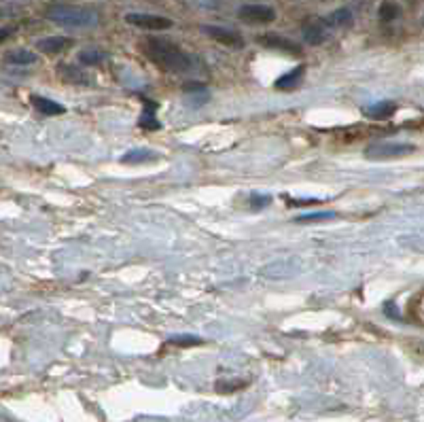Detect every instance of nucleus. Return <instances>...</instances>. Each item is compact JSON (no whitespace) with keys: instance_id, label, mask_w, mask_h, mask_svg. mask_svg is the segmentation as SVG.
Returning <instances> with one entry per match:
<instances>
[{"instance_id":"nucleus-11","label":"nucleus","mask_w":424,"mask_h":422,"mask_svg":"<svg viewBox=\"0 0 424 422\" xmlns=\"http://www.w3.org/2000/svg\"><path fill=\"white\" fill-rule=\"evenodd\" d=\"M32 107L41 113V115H47V117H56V115H64L66 109L54 100H49V98H43V96H32Z\"/></svg>"},{"instance_id":"nucleus-1","label":"nucleus","mask_w":424,"mask_h":422,"mask_svg":"<svg viewBox=\"0 0 424 422\" xmlns=\"http://www.w3.org/2000/svg\"><path fill=\"white\" fill-rule=\"evenodd\" d=\"M142 52L157 68L174 74H187L197 68L195 60L185 54L179 45H174L164 38H146L142 41Z\"/></svg>"},{"instance_id":"nucleus-12","label":"nucleus","mask_w":424,"mask_h":422,"mask_svg":"<svg viewBox=\"0 0 424 422\" xmlns=\"http://www.w3.org/2000/svg\"><path fill=\"white\" fill-rule=\"evenodd\" d=\"M68 45H70V38H66V36H49V38H41L36 43V47L41 49L43 54H47V56H54V54L64 52Z\"/></svg>"},{"instance_id":"nucleus-13","label":"nucleus","mask_w":424,"mask_h":422,"mask_svg":"<svg viewBox=\"0 0 424 422\" xmlns=\"http://www.w3.org/2000/svg\"><path fill=\"white\" fill-rule=\"evenodd\" d=\"M304 72H306V66H304V64L295 66L291 72L282 74V77L276 81V87H278V89H293V87H297L299 83H302V79H304Z\"/></svg>"},{"instance_id":"nucleus-23","label":"nucleus","mask_w":424,"mask_h":422,"mask_svg":"<svg viewBox=\"0 0 424 422\" xmlns=\"http://www.w3.org/2000/svg\"><path fill=\"white\" fill-rule=\"evenodd\" d=\"M412 312L416 314V318H418L420 322H424V295H420L418 300H416V304H414Z\"/></svg>"},{"instance_id":"nucleus-19","label":"nucleus","mask_w":424,"mask_h":422,"mask_svg":"<svg viewBox=\"0 0 424 422\" xmlns=\"http://www.w3.org/2000/svg\"><path fill=\"white\" fill-rule=\"evenodd\" d=\"M144 102H146V100H144ZM153 109H155V104L148 107V102H146V111L142 113V117H140V121H138L140 128H144V130H159V123H157V119H155Z\"/></svg>"},{"instance_id":"nucleus-20","label":"nucleus","mask_w":424,"mask_h":422,"mask_svg":"<svg viewBox=\"0 0 424 422\" xmlns=\"http://www.w3.org/2000/svg\"><path fill=\"white\" fill-rule=\"evenodd\" d=\"M335 219V212H310V214H302L297 216V223H318V221H329Z\"/></svg>"},{"instance_id":"nucleus-3","label":"nucleus","mask_w":424,"mask_h":422,"mask_svg":"<svg viewBox=\"0 0 424 422\" xmlns=\"http://www.w3.org/2000/svg\"><path fill=\"white\" fill-rule=\"evenodd\" d=\"M414 151L412 144H401V142H378V144H369L365 148V157L373 162H382V159H397V157H405Z\"/></svg>"},{"instance_id":"nucleus-17","label":"nucleus","mask_w":424,"mask_h":422,"mask_svg":"<svg viewBox=\"0 0 424 422\" xmlns=\"http://www.w3.org/2000/svg\"><path fill=\"white\" fill-rule=\"evenodd\" d=\"M350 21H353V11H350V9H337V11H333V13L325 19V23H327L329 28L348 26Z\"/></svg>"},{"instance_id":"nucleus-7","label":"nucleus","mask_w":424,"mask_h":422,"mask_svg":"<svg viewBox=\"0 0 424 422\" xmlns=\"http://www.w3.org/2000/svg\"><path fill=\"white\" fill-rule=\"evenodd\" d=\"M257 41H259L263 47L278 49V52H284V54H291V56H299V54H302V47L295 45V43L289 41V38L278 36V34H261Z\"/></svg>"},{"instance_id":"nucleus-24","label":"nucleus","mask_w":424,"mask_h":422,"mask_svg":"<svg viewBox=\"0 0 424 422\" xmlns=\"http://www.w3.org/2000/svg\"><path fill=\"white\" fill-rule=\"evenodd\" d=\"M271 202V197L269 195H253V200H251V206L253 208H263V206H267Z\"/></svg>"},{"instance_id":"nucleus-18","label":"nucleus","mask_w":424,"mask_h":422,"mask_svg":"<svg viewBox=\"0 0 424 422\" xmlns=\"http://www.w3.org/2000/svg\"><path fill=\"white\" fill-rule=\"evenodd\" d=\"M109 56L104 52H100V49H83L79 54V62L85 64V66H96V64H102Z\"/></svg>"},{"instance_id":"nucleus-15","label":"nucleus","mask_w":424,"mask_h":422,"mask_svg":"<svg viewBox=\"0 0 424 422\" xmlns=\"http://www.w3.org/2000/svg\"><path fill=\"white\" fill-rule=\"evenodd\" d=\"M157 157V153H153L151 148H132L130 153H126L121 157V162L123 164H144V162H151V159H155Z\"/></svg>"},{"instance_id":"nucleus-5","label":"nucleus","mask_w":424,"mask_h":422,"mask_svg":"<svg viewBox=\"0 0 424 422\" xmlns=\"http://www.w3.org/2000/svg\"><path fill=\"white\" fill-rule=\"evenodd\" d=\"M238 17L246 23H269L276 19V11L265 5H244L238 11Z\"/></svg>"},{"instance_id":"nucleus-22","label":"nucleus","mask_w":424,"mask_h":422,"mask_svg":"<svg viewBox=\"0 0 424 422\" xmlns=\"http://www.w3.org/2000/svg\"><path fill=\"white\" fill-rule=\"evenodd\" d=\"M170 344H177V346H193V344H199L197 337H191V335H181V337H172Z\"/></svg>"},{"instance_id":"nucleus-25","label":"nucleus","mask_w":424,"mask_h":422,"mask_svg":"<svg viewBox=\"0 0 424 422\" xmlns=\"http://www.w3.org/2000/svg\"><path fill=\"white\" fill-rule=\"evenodd\" d=\"M185 93H204L206 87L202 83H197V81H191V83H185Z\"/></svg>"},{"instance_id":"nucleus-4","label":"nucleus","mask_w":424,"mask_h":422,"mask_svg":"<svg viewBox=\"0 0 424 422\" xmlns=\"http://www.w3.org/2000/svg\"><path fill=\"white\" fill-rule=\"evenodd\" d=\"M126 21L130 26L142 28V30H168L172 28V19L161 15H148V13H128Z\"/></svg>"},{"instance_id":"nucleus-21","label":"nucleus","mask_w":424,"mask_h":422,"mask_svg":"<svg viewBox=\"0 0 424 422\" xmlns=\"http://www.w3.org/2000/svg\"><path fill=\"white\" fill-rule=\"evenodd\" d=\"M399 13H401V9H399L394 3H384V5L380 7V19H382V21H392V19L399 17Z\"/></svg>"},{"instance_id":"nucleus-9","label":"nucleus","mask_w":424,"mask_h":422,"mask_svg":"<svg viewBox=\"0 0 424 422\" xmlns=\"http://www.w3.org/2000/svg\"><path fill=\"white\" fill-rule=\"evenodd\" d=\"M329 38V26L322 21H314V23H308L304 28V43L308 45H322Z\"/></svg>"},{"instance_id":"nucleus-26","label":"nucleus","mask_w":424,"mask_h":422,"mask_svg":"<svg viewBox=\"0 0 424 422\" xmlns=\"http://www.w3.org/2000/svg\"><path fill=\"white\" fill-rule=\"evenodd\" d=\"M289 202V206H310V204H318L320 200H287Z\"/></svg>"},{"instance_id":"nucleus-6","label":"nucleus","mask_w":424,"mask_h":422,"mask_svg":"<svg viewBox=\"0 0 424 422\" xmlns=\"http://www.w3.org/2000/svg\"><path fill=\"white\" fill-rule=\"evenodd\" d=\"M212 41L225 45L230 49H242L244 47V38L236 32V30H230V28H223V26H204L202 28Z\"/></svg>"},{"instance_id":"nucleus-16","label":"nucleus","mask_w":424,"mask_h":422,"mask_svg":"<svg viewBox=\"0 0 424 422\" xmlns=\"http://www.w3.org/2000/svg\"><path fill=\"white\" fill-rule=\"evenodd\" d=\"M5 60L9 64H15V66H30L36 62V56L32 52H28V49H15V52H9L5 56Z\"/></svg>"},{"instance_id":"nucleus-14","label":"nucleus","mask_w":424,"mask_h":422,"mask_svg":"<svg viewBox=\"0 0 424 422\" xmlns=\"http://www.w3.org/2000/svg\"><path fill=\"white\" fill-rule=\"evenodd\" d=\"M394 113H397V104L394 102H378V104L365 109V115L369 119H376V121H384V119L392 117Z\"/></svg>"},{"instance_id":"nucleus-8","label":"nucleus","mask_w":424,"mask_h":422,"mask_svg":"<svg viewBox=\"0 0 424 422\" xmlns=\"http://www.w3.org/2000/svg\"><path fill=\"white\" fill-rule=\"evenodd\" d=\"M295 261L289 259V261H274V263H267L261 274L263 276H269V278H287V276H293L299 271V265H293Z\"/></svg>"},{"instance_id":"nucleus-2","label":"nucleus","mask_w":424,"mask_h":422,"mask_svg":"<svg viewBox=\"0 0 424 422\" xmlns=\"http://www.w3.org/2000/svg\"><path fill=\"white\" fill-rule=\"evenodd\" d=\"M47 17L49 21L70 30H89L96 28L100 21L98 11L89 7H72V5H56L47 11Z\"/></svg>"},{"instance_id":"nucleus-10","label":"nucleus","mask_w":424,"mask_h":422,"mask_svg":"<svg viewBox=\"0 0 424 422\" xmlns=\"http://www.w3.org/2000/svg\"><path fill=\"white\" fill-rule=\"evenodd\" d=\"M58 74L64 83H74V85H87L89 83V74L83 72L79 66H72V64H60Z\"/></svg>"}]
</instances>
